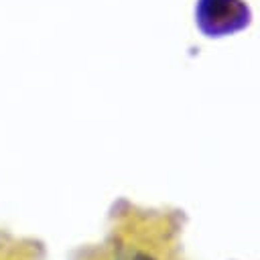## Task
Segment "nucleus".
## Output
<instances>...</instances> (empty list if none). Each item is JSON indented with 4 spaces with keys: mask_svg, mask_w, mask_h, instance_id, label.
I'll use <instances>...</instances> for the list:
<instances>
[{
    "mask_svg": "<svg viewBox=\"0 0 260 260\" xmlns=\"http://www.w3.org/2000/svg\"><path fill=\"white\" fill-rule=\"evenodd\" d=\"M197 24L207 37L232 35L248 24V8L242 0H199Z\"/></svg>",
    "mask_w": 260,
    "mask_h": 260,
    "instance_id": "nucleus-1",
    "label": "nucleus"
},
{
    "mask_svg": "<svg viewBox=\"0 0 260 260\" xmlns=\"http://www.w3.org/2000/svg\"><path fill=\"white\" fill-rule=\"evenodd\" d=\"M116 260H156L150 252L134 248V246H122L116 252Z\"/></svg>",
    "mask_w": 260,
    "mask_h": 260,
    "instance_id": "nucleus-2",
    "label": "nucleus"
}]
</instances>
